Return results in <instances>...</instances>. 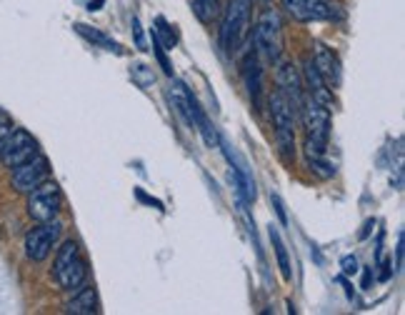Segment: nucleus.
<instances>
[{
	"label": "nucleus",
	"instance_id": "f257e3e1",
	"mask_svg": "<svg viewBox=\"0 0 405 315\" xmlns=\"http://www.w3.org/2000/svg\"><path fill=\"white\" fill-rule=\"evenodd\" d=\"M270 103V118L275 128V143L278 153L288 166L296 161V105L280 88H275L268 98Z\"/></svg>",
	"mask_w": 405,
	"mask_h": 315
},
{
	"label": "nucleus",
	"instance_id": "f03ea898",
	"mask_svg": "<svg viewBox=\"0 0 405 315\" xmlns=\"http://www.w3.org/2000/svg\"><path fill=\"white\" fill-rule=\"evenodd\" d=\"M301 118L303 125H306V153L308 158H320L325 155L328 148V138H330V111L325 105H320L318 100H313L310 95L303 98L301 103Z\"/></svg>",
	"mask_w": 405,
	"mask_h": 315
},
{
	"label": "nucleus",
	"instance_id": "7ed1b4c3",
	"mask_svg": "<svg viewBox=\"0 0 405 315\" xmlns=\"http://www.w3.org/2000/svg\"><path fill=\"white\" fill-rule=\"evenodd\" d=\"M250 23V0H228L218 30V43L225 56H233L243 45Z\"/></svg>",
	"mask_w": 405,
	"mask_h": 315
},
{
	"label": "nucleus",
	"instance_id": "20e7f679",
	"mask_svg": "<svg viewBox=\"0 0 405 315\" xmlns=\"http://www.w3.org/2000/svg\"><path fill=\"white\" fill-rule=\"evenodd\" d=\"M53 278L55 283L63 288V290H78V288L85 283L88 278V266L80 255V245L75 240H66V243L58 248L55 253V263H53Z\"/></svg>",
	"mask_w": 405,
	"mask_h": 315
},
{
	"label": "nucleus",
	"instance_id": "39448f33",
	"mask_svg": "<svg viewBox=\"0 0 405 315\" xmlns=\"http://www.w3.org/2000/svg\"><path fill=\"white\" fill-rule=\"evenodd\" d=\"M283 20L275 8H265L255 25V50L263 53L270 63H278L283 56Z\"/></svg>",
	"mask_w": 405,
	"mask_h": 315
},
{
	"label": "nucleus",
	"instance_id": "423d86ee",
	"mask_svg": "<svg viewBox=\"0 0 405 315\" xmlns=\"http://www.w3.org/2000/svg\"><path fill=\"white\" fill-rule=\"evenodd\" d=\"M61 205H63L61 188L50 180L40 183L38 188L28 193V216L38 223L55 221V216L61 213Z\"/></svg>",
	"mask_w": 405,
	"mask_h": 315
},
{
	"label": "nucleus",
	"instance_id": "0eeeda50",
	"mask_svg": "<svg viewBox=\"0 0 405 315\" xmlns=\"http://www.w3.org/2000/svg\"><path fill=\"white\" fill-rule=\"evenodd\" d=\"M38 153V143L28 130L13 128L11 133L0 138V163L6 168H16Z\"/></svg>",
	"mask_w": 405,
	"mask_h": 315
},
{
	"label": "nucleus",
	"instance_id": "6e6552de",
	"mask_svg": "<svg viewBox=\"0 0 405 315\" xmlns=\"http://www.w3.org/2000/svg\"><path fill=\"white\" fill-rule=\"evenodd\" d=\"M50 175V163L45 155L35 153L33 158H28L25 163H20V166L13 168V178H11V185L16 193H30V190H35L40 185V183H45Z\"/></svg>",
	"mask_w": 405,
	"mask_h": 315
},
{
	"label": "nucleus",
	"instance_id": "1a4fd4ad",
	"mask_svg": "<svg viewBox=\"0 0 405 315\" xmlns=\"http://www.w3.org/2000/svg\"><path fill=\"white\" fill-rule=\"evenodd\" d=\"M58 238H61V226H58V223L48 221V223H40L38 228H33V230L25 235V255H28V260H33V263L45 260L50 253H53Z\"/></svg>",
	"mask_w": 405,
	"mask_h": 315
},
{
	"label": "nucleus",
	"instance_id": "9d476101",
	"mask_svg": "<svg viewBox=\"0 0 405 315\" xmlns=\"http://www.w3.org/2000/svg\"><path fill=\"white\" fill-rule=\"evenodd\" d=\"M301 78H303V85H306L308 95L330 111V105H333V93L328 90V83L323 80V75L318 73L315 63H313V56L303 58V75Z\"/></svg>",
	"mask_w": 405,
	"mask_h": 315
},
{
	"label": "nucleus",
	"instance_id": "9b49d317",
	"mask_svg": "<svg viewBox=\"0 0 405 315\" xmlns=\"http://www.w3.org/2000/svg\"><path fill=\"white\" fill-rule=\"evenodd\" d=\"M243 78H246L248 93H250L255 111H260V103H263V68H260V61H258L255 45L243 58Z\"/></svg>",
	"mask_w": 405,
	"mask_h": 315
},
{
	"label": "nucleus",
	"instance_id": "f8f14e48",
	"mask_svg": "<svg viewBox=\"0 0 405 315\" xmlns=\"http://www.w3.org/2000/svg\"><path fill=\"white\" fill-rule=\"evenodd\" d=\"M275 83H278V88L293 100V105H296V111H298V108H301V103H303V78H301L298 68L293 66L291 61H283V63L278 61Z\"/></svg>",
	"mask_w": 405,
	"mask_h": 315
},
{
	"label": "nucleus",
	"instance_id": "ddd939ff",
	"mask_svg": "<svg viewBox=\"0 0 405 315\" xmlns=\"http://www.w3.org/2000/svg\"><path fill=\"white\" fill-rule=\"evenodd\" d=\"M313 63H315L318 73L323 75V80L328 85H338L340 83V68H338V58L335 53L323 43H315V53H313Z\"/></svg>",
	"mask_w": 405,
	"mask_h": 315
},
{
	"label": "nucleus",
	"instance_id": "4468645a",
	"mask_svg": "<svg viewBox=\"0 0 405 315\" xmlns=\"http://www.w3.org/2000/svg\"><path fill=\"white\" fill-rule=\"evenodd\" d=\"M66 310H68V313H73V315H93L95 310H98V298H95V290L83 283V285L75 290V295L68 300Z\"/></svg>",
	"mask_w": 405,
	"mask_h": 315
},
{
	"label": "nucleus",
	"instance_id": "2eb2a0df",
	"mask_svg": "<svg viewBox=\"0 0 405 315\" xmlns=\"http://www.w3.org/2000/svg\"><path fill=\"white\" fill-rule=\"evenodd\" d=\"M75 30H78V33H80L85 40H90L93 45H98V48L110 50V53H118V56H123V48H121V45L115 43L113 38H108L105 33H100L98 28H90V25H85V23H78Z\"/></svg>",
	"mask_w": 405,
	"mask_h": 315
},
{
	"label": "nucleus",
	"instance_id": "dca6fc26",
	"mask_svg": "<svg viewBox=\"0 0 405 315\" xmlns=\"http://www.w3.org/2000/svg\"><path fill=\"white\" fill-rule=\"evenodd\" d=\"M270 240H273V248H275V255H278V268H280V276L283 280H291L293 273H291V260H288V250H285V243L280 238V233L275 226H270Z\"/></svg>",
	"mask_w": 405,
	"mask_h": 315
},
{
	"label": "nucleus",
	"instance_id": "f3484780",
	"mask_svg": "<svg viewBox=\"0 0 405 315\" xmlns=\"http://www.w3.org/2000/svg\"><path fill=\"white\" fill-rule=\"evenodd\" d=\"M191 6L200 23H213V18L220 13V0H193Z\"/></svg>",
	"mask_w": 405,
	"mask_h": 315
},
{
	"label": "nucleus",
	"instance_id": "a211bd4d",
	"mask_svg": "<svg viewBox=\"0 0 405 315\" xmlns=\"http://www.w3.org/2000/svg\"><path fill=\"white\" fill-rule=\"evenodd\" d=\"M155 25H158V28H153L150 33H153L155 38L160 40V45H163V48H173V45L178 43L176 30H173L168 23H165V18H158V20H155Z\"/></svg>",
	"mask_w": 405,
	"mask_h": 315
},
{
	"label": "nucleus",
	"instance_id": "6ab92c4d",
	"mask_svg": "<svg viewBox=\"0 0 405 315\" xmlns=\"http://www.w3.org/2000/svg\"><path fill=\"white\" fill-rule=\"evenodd\" d=\"M283 8L288 11V16L293 20H301V23H310V13H308V0H280Z\"/></svg>",
	"mask_w": 405,
	"mask_h": 315
},
{
	"label": "nucleus",
	"instance_id": "aec40b11",
	"mask_svg": "<svg viewBox=\"0 0 405 315\" xmlns=\"http://www.w3.org/2000/svg\"><path fill=\"white\" fill-rule=\"evenodd\" d=\"M308 163H310V171H315L320 178L335 175V166H330V163L325 161V155H320V158H308Z\"/></svg>",
	"mask_w": 405,
	"mask_h": 315
},
{
	"label": "nucleus",
	"instance_id": "412c9836",
	"mask_svg": "<svg viewBox=\"0 0 405 315\" xmlns=\"http://www.w3.org/2000/svg\"><path fill=\"white\" fill-rule=\"evenodd\" d=\"M131 75L135 78V83L140 85V88H148V85L155 80L153 70H148V66H143V63H140V66H133Z\"/></svg>",
	"mask_w": 405,
	"mask_h": 315
},
{
	"label": "nucleus",
	"instance_id": "4be33fe9",
	"mask_svg": "<svg viewBox=\"0 0 405 315\" xmlns=\"http://www.w3.org/2000/svg\"><path fill=\"white\" fill-rule=\"evenodd\" d=\"M270 203H273V208H275V213H278L280 223H283V226H288V216H285V205H283V200H280V195L278 193H270Z\"/></svg>",
	"mask_w": 405,
	"mask_h": 315
},
{
	"label": "nucleus",
	"instance_id": "5701e85b",
	"mask_svg": "<svg viewBox=\"0 0 405 315\" xmlns=\"http://www.w3.org/2000/svg\"><path fill=\"white\" fill-rule=\"evenodd\" d=\"M340 268H343L345 276H356V273H358V260H356V255H345V258L340 260Z\"/></svg>",
	"mask_w": 405,
	"mask_h": 315
},
{
	"label": "nucleus",
	"instance_id": "b1692460",
	"mask_svg": "<svg viewBox=\"0 0 405 315\" xmlns=\"http://www.w3.org/2000/svg\"><path fill=\"white\" fill-rule=\"evenodd\" d=\"M13 130V121H11V116H8L6 111H3V108H0V138H3V135H8Z\"/></svg>",
	"mask_w": 405,
	"mask_h": 315
},
{
	"label": "nucleus",
	"instance_id": "393cba45",
	"mask_svg": "<svg viewBox=\"0 0 405 315\" xmlns=\"http://www.w3.org/2000/svg\"><path fill=\"white\" fill-rule=\"evenodd\" d=\"M133 33H135V45L140 50H148L145 48V40H143V30H140V20L138 18H133Z\"/></svg>",
	"mask_w": 405,
	"mask_h": 315
},
{
	"label": "nucleus",
	"instance_id": "a878e982",
	"mask_svg": "<svg viewBox=\"0 0 405 315\" xmlns=\"http://www.w3.org/2000/svg\"><path fill=\"white\" fill-rule=\"evenodd\" d=\"M395 268H403V230L398 233V248H395Z\"/></svg>",
	"mask_w": 405,
	"mask_h": 315
},
{
	"label": "nucleus",
	"instance_id": "bb28decb",
	"mask_svg": "<svg viewBox=\"0 0 405 315\" xmlns=\"http://www.w3.org/2000/svg\"><path fill=\"white\" fill-rule=\"evenodd\" d=\"M370 280H373V268H365V271H363V288H370Z\"/></svg>",
	"mask_w": 405,
	"mask_h": 315
},
{
	"label": "nucleus",
	"instance_id": "cd10ccee",
	"mask_svg": "<svg viewBox=\"0 0 405 315\" xmlns=\"http://www.w3.org/2000/svg\"><path fill=\"white\" fill-rule=\"evenodd\" d=\"M105 0H90V6H88V11H100V6H103Z\"/></svg>",
	"mask_w": 405,
	"mask_h": 315
},
{
	"label": "nucleus",
	"instance_id": "c85d7f7f",
	"mask_svg": "<svg viewBox=\"0 0 405 315\" xmlns=\"http://www.w3.org/2000/svg\"><path fill=\"white\" fill-rule=\"evenodd\" d=\"M373 226H375V221H368V223H365V230L361 233V238H368V233H370Z\"/></svg>",
	"mask_w": 405,
	"mask_h": 315
},
{
	"label": "nucleus",
	"instance_id": "c756f323",
	"mask_svg": "<svg viewBox=\"0 0 405 315\" xmlns=\"http://www.w3.org/2000/svg\"><path fill=\"white\" fill-rule=\"evenodd\" d=\"M260 3H268V0H260Z\"/></svg>",
	"mask_w": 405,
	"mask_h": 315
}]
</instances>
